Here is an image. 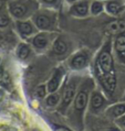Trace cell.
Listing matches in <instances>:
<instances>
[{
  "instance_id": "obj_1",
  "label": "cell",
  "mask_w": 125,
  "mask_h": 131,
  "mask_svg": "<svg viewBox=\"0 0 125 131\" xmlns=\"http://www.w3.org/2000/svg\"><path fill=\"white\" fill-rule=\"evenodd\" d=\"M8 10L16 20H25L40 9L39 0H8Z\"/></svg>"
},
{
  "instance_id": "obj_2",
  "label": "cell",
  "mask_w": 125,
  "mask_h": 131,
  "mask_svg": "<svg viewBox=\"0 0 125 131\" xmlns=\"http://www.w3.org/2000/svg\"><path fill=\"white\" fill-rule=\"evenodd\" d=\"M54 21H56V13L53 11L39 9L33 14V23L37 29L41 31H48L53 28Z\"/></svg>"
},
{
  "instance_id": "obj_3",
  "label": "cell",
  "mask_w": 125,
  "mask_h": 131,
  "mask_svg": "<svg viewBox=\"0 0 125 131\" xmlns=\"http://www.w3.org/2000/svg\"><path fill=\"white\" fill-rule=\"evenodd\" d=\"M91 0H79L70 5V14L78 18H84L90 14Z\"/></svg>"
},
{
  "instance_id": "obj_4",
  "label": "cell",
  "mask_w": 125,
  "mask_h": 131,
  "mask_svg": "<svg viewBox=\"0 0 125 131\" xmlns=\"http://www.w3.org/2000/svg\"><path fill=\"white\" fill-rule=\"evenodd\" d=\"M105 2V12L110 16H119L125 9L124 0H108Z\"/></svg>"
},
{
  "instance_id": "obj_5",
  "label": "cell",
  "mask_w": 125,
  "mask_h": 131,
  "mask_svg": "<svg viewBox=\"0 0 125 131\" xmlns=\"http://www.w3.org/2000/svg\"><path fill=\"white\" fill-rule=\"evenodd\" d=\"M35 24L29 20H17V29L19 33L24 38L33 34L35 32Z\"/></svg>"
},
{
  "instance_id": "obj_6",
  "label": "cell",
  "mask_w": 125,
  "mask_h": 131,
  "mask_svg": "<svg viewBox=\"0 0 125 131\" xmlns=\"http://www.w3.org/2000/svg\"><path fill=\"white\" fill-rule=\"evenodd\" d=\"M99 63H100V66L102 67V70L105 73L112 71L113 60H112V56L109 51H104V52L101 53L100 57H99Z\"/></svg>"
},
{
  "instance_id": "obj_7",
  "label": "cell",
  "mask_w": 125,
  "mask_h": 131,
  "mask_svg": "<svg viewBox=\"0 0 125 131\" xmlns=\"http://www.w3.org/2000/svg\"><path fill=\"white\" fill-rule=\"evenodd\" d=\"M10 17L11 14L8 10L7 2H2L0 5V29L8 27L10 23Z\"/></svg>"
},
{
  "instance_id": "obj_8",
  "label": "cell",
  "mask_w": 125,
  "mask_h": 131,
  "mask_svg": "<svg viewBox=\"0 0 125 131\" xmlns=\"http://www.w3.org/2000/svg\"><path fill=\"white\" fill-rule=\"evenodd\" d=\"M101 82L103 84V86L105 87L106 90L109 92H113L114 88H115V85H116V79H115V76L112 73H106L105 75H103L101 77Z\"/></svg>"
},
{
  "instance_id": "obj_9",
  "label": "cell",
  "mask_w": 125,
  "mask_h": 131,
  "mask_svg": "<svg viewBox=\"0 0 125 131\" xmlns=\"http://www.w3.org/2000/svg\"><path fill=\"white\" fill-rule=\"evenodd\" d=\"M32 44L35 49H39V50H42L47 48V45L49 44V38L46 33H40V34H37L33 39H32Z\"/></svg>"
},
{
  "instance_id": "obj_10",
  "label": "cell",
  "mask_w": 125,
  "mask_h": 131,
  "mask_svg": "<svg viewBox=\"0 0 125 131\" xmlns=\"http://www.w3.org/2000/svg\"><path fill=\"white\" fill-rule=\"evenodd\" d=\"M105 11V2L102 0H91L90 5V14L99 16Z\"/></svg>"
},
{
  "instance_id": "obj_11",
  "label": "cell",
  "mask_w": 125,
  "mask_h": 131,
  "mask_svg": "<svg viewBox=\"0 0 125 131\" xmlns=\"http://www.w3.org/2000/svg\"><path fill=\"white\" fill-rule=\"evenodd\" d=\"M52 50H53V52L56 54L61 55V54H64L65 52H67L68 45H67V43H65L61 38H58L56 41H54V43H53Z\"/></svg>"
},
{
  "instance_id": "obj_12",
  "label": "cell",
  "mask_w": 125,
  "mask_h": 131,
  "mask_svg": "<svg viewBox=\"0 0 125 131\" xmlns=\"http://www.w3.org/2000/svg\"><path fill=\"white\" fill-rule=\"evenodd\" d=\"M108 30L112 33H121V32L125 31V21H114L111 22L108 27Z\"/></svg>"
},
{
  "instance_id": "obj_13",
  "label": "cell",
  "mask_w": 125,
  "mask_h": 131,
  "mask_svg": "<svg viewBox=\"0 0 125 131\" xmlns=\"http://www.w3.org/2000/svg\"><path fill=\"white\" fill-rule=\"evenodd\" d=\"M72 66L74 68H81L83 67L84 65L86 64V57L85 55H83V54H79V55H76L73 57V60L71 62Z\"/></svg>"
},
{
  "instance_id": "obj_14",
  "label": "cell",
  "mask_w": 125,
  "mask_h": 131,
  "mask_svg": "<svg viewBox=\"0 0 125 131\" xmlns=\"http://www.w3.org/2000/svg\"><path fill=\"white\" fill-rule=\"evenodd\" d=\"M86 101H87V97H86V94L85 93H80L78 96H76L75 98V108L79 109V110H81V109H83L84 107H85L86 105Z\"/></svg>"
},
{
  "instance_id": "obj_15",
  "label": "cell",
  "mask_w": 125,
  "mask_h": 131,
  "mask_svg": "<svg viewBox=\"0 0 125 131\" xmlns=\"http://www.w3.org/2000/svg\"><path fill=\"white\" fill-rule=\"evenodd\" d=\"M29 53H30V48H29V45L24 44V43H21V44L18 45L17 48V55L18 57H20V59H25Z\"/></svg>"
},
{
  "instance_id": "obj_16",
  "label": "cell",
  "mask_w": 125,
  "mask_h": 131,
  "mask_svg": "<svg viewBox=\"0 0 125 131\" xmlns=\"http://www.w3.org/2000/svg\"><path fill=\"white\" fill-rule=\"evenodd\" d=\"M115 49L119 53H125V35H119L115 41Z\"/></svg>"
},
{
  "instance_id": "obj_17",
  "label": "cell",
  "mask_w": 125,
  "mask_h": 131,
  "mask_svg": "<svg viewBox=\"0 0 125 131\" xmlns=\"http://www.w3.org/2000/svg\"><path fill=\"white\" fill-rule=\"evenodd\" d=\"M59 82H60V73L57 72L56 74H54V76L52 78H51V81L49 83V92L51 93H53L54 90H56L58 88V86H59Z\"/></svg>"
},
{
  "instance_id": "obj_18",
  "label": "cell",
  "mask_w": 125,
  "mask_h": 131,
  "mask_svg": "<svg viewBox=\"0 0 125 131\" xmlns=\"http://www.w3.org/2000/svg\"><path fill=\"white\" fill-rule=\"evenodd\" d=\"M73 94H74V87H73V85H68L67 88L64 89V95H63L64 104H69L71 101Z\"/></svg>"
},
{
  "instance_id": "obj_19",
  "label": "cell",
  "mask_w": 125,
  "mask_h": 131,
  "mask_svg": "<svg viewBox=\"0 0 125 131\" xmlns=\"http://www.w3.org/2000/svg\"><path fill=\"white\" fill-rule=\"evenodd\" d=\"M40 5H43V7L47 8H57L61 5L62 0H39Z\"/></svg>"
},
{
  "instance_id": "obj_20",
  "label": "cell",
  "mask_w": 125,
  "mask_h": 131,
  "mask_svg": "<svg viewBox=\"0 0 125 131\" xmlns=\"http://www.w3.org/2000/svg\"><path fill=\"white\" fill-rule=\"evenodd\" d=\"M103 105V98L101 95H99V94H95L92 97V106L94 108H100L101 106Z\"/></svg>"
},
{
  "instance_id": "obj_21",
  "label": "cell",
  "mask_w": 125,
  "mask_h": 131,
  "mask_svg": "<svg viewBox=\"0 0 125 131\" xmlns=\"http://www.w3.org/2000/svg\"><path fill=\"white\" fill-rule=\"evenodd\" d=\"M125 112V105H119L113 108V115L114 116H121Z\"/></svg>"
},
{
  "instance_id": "obj_22",
  "label": "cell",
  "mask_w": 125,
  "mask_h": 131,
  "mask_svg": "<svg viewBox=\"0 0 125 131\" xmlns=\"http://www.w3.org/2000/svg\"><path fill=\"white\" fill-rule=\"evenodd\" d=\"M58 101H59V96L57 95V94H53V95H51V96L48 97L47 104L49 105V106H54Z\"/></svg>"
},
{
  "instance_id": "obj_23",
  "label": "cell",
  "mask_w": 125,
  "mask_h": 131,
  "mask_svg": "<svg viewBox=\"0 0 125 131\" xmlns=\"http://www.w3.org/2000/svg\"><path fill=\"white\" fill-rule=\"evenodd\" d=\"M35 93H37V96H38L39 98H43L46 96V87L43 85H40L38 88H37Z\"/></svg>"
},
{
  "instance_id": "obj_24",
  "label": "cell",
  "mask_w": 125,
  "mask_h": 131,
  "mask_svg": "<svg viewBox=\"0 0 125 131\" xmlns=\"http://www.w3.org/2000/svg\"><path fill=\"white\" fill-rule=\"evenodd\" d=\"M76 1H79V0H65V2L69 3V5H72V3H74Z\"/></svg>"
},
{
  "instance_id": "obj_25",
  "label": "cell",
  "mask_w": 125,
  "mask_h": 131,
  "mask_svg": "<svg viewBox=\"0 0 125 131\" xmlns=\"http://www.w3.org/2000/svg\"><path fill=\"white\" fill-rule=\"evenodd\" d=\"M56 131H70V130L65 129V128H57V129H56Z\"/></svg>"
},
{
  "instance_id": "obj_26",
  "label": "cell",
  "mask_w": 125,
  "mask_h": 131,
  "mask_svg": "<svg viewBox=\"0 0 125 131\" xmlns=\"http://www.w3.org/2000/svg\"><path fill=\"white\" fill-rule=\"evenodd\" d=\"M121 122H122L123 125H125V116H124V117H123L122 119H121Z\"/></svg>"
},
{
  "instance_id": "obj_27",
  "label": "cell",
  "mask_w": 125,
  "mask_h": 131,
  "mask_svg": "<svg viewBox=\"0 0 125 131\" xmlns=\"http://www.w3.org/2000/svg\"><path fill=\"white\" fill-rule=\"evenodd\" d=\"M102 1H108V0H102ZM124 1H125V0H124Z\"/></svg>"
},
{
  "instance_id": "obj_28",
  "label": "cell",
  "mask_w": 125,
  "mask_h": 131,
  "mask_svg": "<svg viewBox=\"0 0 125 131\" xmlns=\"http://www.w3.org/2000/svg\"><path fill=\"white\" fill-rule=\"evenodd\" d=\"M113 131H117V130H113Z\"/></svg>"
},
{
  "instance_id": "obj_29",
  "label": "cell",
  "mask_w": 125,
  "mask_h": 131,
  "mask_svg": "<svg viewBox=\"0 0 125 131\" xmlns=\"http://www.w3.org/2000/svg\"><path fill=\"white\" fill-rule=\"evenodd\" d=\"M7 1H8V0H7Z\"/></svg>"
}]
</instances>
